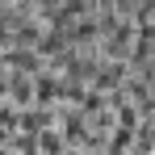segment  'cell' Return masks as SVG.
Segmentation results:
<instances>
[{"instance_id":"6da1fadb","label":"cell","mask_w":155,"mask_h":155,"mask_svg":"<svg viewBox=\"0 0 155 155\" xmlns=\"http://www.w3.org/2000/svg\"><path fill=\"white\" fill-rule=\"evenodd\" d=\"M29 84H34V97H29L34 109H59V101H63V80L54 76L51 67H42Z\"/></svg>"},{"instance_id":"7a4b0ae2","label":"cell","mask_w":155,"mask_h":155,"mask_svg":"<svg viewBox=\"0 0 155 155\" xmlns=\"http://www.w3.org/2000/svg\"><path fill=\"white\" fill-rule=\"evenodd\" d=\"M34 76H8V88H4V101L13 105V109H25L29 97H34Z\"/></svg>"},{"instance_id":"3957f363","label":"cell","mask_w":155,"mask_h":155,"mask_svg":"<svg viewBox=\"0 0 155 155\" xmlns=\"http://www.w3.org/2000/svg\"><path fill=\"white\" fill-rule=\"evenodd\" d=\"M34 147H38V155H67V143H63V134L54 126L38 130V134H34Z\"/></svg>"}]
</instances>
